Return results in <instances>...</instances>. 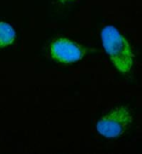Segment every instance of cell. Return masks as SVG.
Listing matches in <instances>:
<instances>
[{"mask_svg": "<svg viewBox=\"0 0 142 154\" xmlns=\"http://www.w3.org/2000/svg\"><path fill=\"white\" fill-rule=\"evenodd\" d=\"M101 40L114 67L120 73H129L134 64V52L126 38L113 26H106L101 32Z\"/></svg>", "mask_w": 142, "mask_h": 154, "instance_id": "6da1fadb", "label": "cell"}, {"mask_svg": "<svg viewBox=\"0 0 142 154\" xmlns=\"http://www.w3.org/2000/svg\"><path fill=\"white\" fill-rule=\"evenodd\" d=\"M132 122V114L128 107L119 106L97 122L96 130L100 135L107 138H116L122 136Z\"/></svg>", "mask_w": 142, "mask_h": 154, "instance_id": "7a4b0ae2", "label": "cell"}, {"mask_svg": "<svg viewBox=\"0 0 142 154\" xmlns=\"http://www.w3.org/2000/svg\"><path fill=\"white\" fill-rule=\"evenodd\" d=\"M85 52L86 51L82 45L67 39V38H58L50 45L51 57L61 63L78 62L84 57Z\"/></svg>", "mask_w": 142, "mask_h": 154, "instance_id": "3957f363", "label": "cell"}, {"mask_svg": "<svg viewBox=\"0 0 142 154\" xmlns=\"http://www.w3.org/2000/svg\"><path fill=\"white\" fill-rule=\"evenodd\" d=\"M14 40H15L14 28L6 22H0V49L11 45Z\"/></svg>", "mask_w": 142, "mask_h": 154, "instance_id": "277c9868", "label": "cell"}, {"mask_svg": "<svg viewBox=\"0 0 142 154\" xmlns=\"http://www.w3.org/2000/svg\"><path fill=\"white\" fill-rule=\"evenodd\" d=\"M61 3H66V2H70V0H60Z\"/></svg>", "mask_w": 142, "mask_h": 154, "instance_id": "5b68a950", "label": "cell"}]
</instances>
